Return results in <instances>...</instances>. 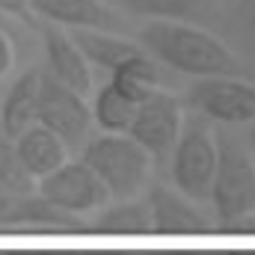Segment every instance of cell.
<instances>
[{
    "label": "cell",
    "mask_w": 255,
    "mask_h": 255,
    "mask_svg": "<svg viewBox=\"0 0 255 255\" xmlns=\"http://www.w3.org/2000/svg\"><path fill=\"white\" fill-rule=\"evenodd\" d=\"M136 42L154 63L187 77H247L241 60L208 30L187 21H148Z\"/></svg>",
    "instance_id": "6da1fadb"
},
{
    "label": "cell",
    "mask_w": 255,
    "mask_h": 255,
    "mask_svg": "<svg viewBox=\"0 0 255 255\" xmlns=\"http://www.w3.org/2000/svg\"><path fill=\"white\" fill-rule=\"evenodd\" d=\"M77 154L98 175V181L107 187L110 199H133L148 184L151 157L128 133L89 136Z\"/></svg>",
    "instance_id": "7a4b0ae2"
},
{
    "label": "cell",
    "mask_w": 255,
    "mask_h": 255,
    "mask_svg": "<svg viewBox=\"0 0 255 255\" xmlns=\"http://www.w3.org/2000/svg\"><path fill=\"white\" fill-rule=\"evenodd\" d=\"M214 142H217V166L208 202L214 205V214L223 226H238L241 220L250 217L255 163L244 139L235 136L232 130L214 133Z\"/></svg>",
    "instance_id": "3957f363"
},
{
    "label": "cell",
    "mask_w": 255,
    "mask_h": 255,
    "mask_svg": "<svg viewBox=\"0 0 255 255\" xmlns=\"http://www.w3.org/2000/svg\"><path fill=\"white\" fill-rule=\"evenodd\" d=\"M169 154H172L169 175L175 190L184 193L193 202H205L211 196V178L217 166V142H214L211 122L190 110L181 119L178 139Z\"/></svg>",
    "instance_id": "277c9868"
},
{
    "label": "cell",
    "mask_w": 255,
    "mask_h": 255,
    "mask_svg": "<svg viewBox=\"0 0 255 255\" xmlns=\"http://www.w3.org/2000/svg\"><path fill=\"white\" fill-rule=\"evenodd\" d=\"M181 104L217 125H247L255 119V86L247 77H193Z\"/></svg>",
    "instance_id": "5b68a950"
},
{
    "label": "cell",
    "mask_w": 255,
    "mask_h": 255,
    "mask_svg": "<svg viewBox=\"0 0 255 255\" xmlns=\"http://www.w3.org/2000/svg\"><path fill=\"white\" fill-rule=\"evenodd\" d=\"M36 122L48 128L51 133H57L68 151H80L92 133V113L83 95L54 80L48 71H42V80H39Z\"/></svg>",
    "instance_id": "8992f818"
},
{
    "label": "cell",
    "mask_w": 255,
    "mask_h": 255,
    "mask_svg": "<svg viewBox=\"0 0 255 255\" xmlns=\"http://www.w3.org/2000/svg\"><path fill=\"white\" fill-rule=\"evenodd\" d=\"M181 119H184V104L175 95H169V92L151 89L136 104L133 122L128 128V136L133 142H139L148 151V157L163 160L172 151L175 139H178Z\"/></svg>",
    "instance_id": "52a82bcc"
},
{
    "label": "cell",
    "mask_w": 255,
    "mask_h": 255,
    "mask_svg": "<svg viewBox=\"0 0 255 255\" xmlns=\"http://www.w3.org/2000/svg\"><path fill=\"white\" fill-rule=\"evenodd\" d=\"M36 190L42 193L51 205H57L65 214H86L95 208H104L110 202L107 187L98 181V175L83 160H65L54 172L36 181Z\"/></svg>",
    "instance_id": "ba28073f"
},
{
    "label": "cell",
    "mask_w": 255,
    "mask_h": 255,
    "mask_svg": "<svg viewBox=\"0 0 255 255\" xmlns=\"http://www.w3.org/2000/svg\"><path fill=\"white\" fill-rule=\"evenodd\" d=\"M30 12L39 21H51L68 30H104L128 33L125 18L104 0H30Z\"/></svg>",
    "instance_id": "9c48e42d"
},
{
    "label": "cell",
    "mask_w": 255,
    "mask_h": 255,
    "mask_svg": "<svg viewBox=\"0 0 255 255\" xmlns=\"http://www.w3.org/2000/svg\"><path fill=\"white\" fill-rule=\"evenodd\" d=\"M0 226H9V229L33 226V229L77 232L80 229V217L60 211L39 190H15V187L0 184Z\"/></svg>",
    "instance_id": "30bf717a"
},
{
    "label": "cell",
    "mask_w": 255,
    "mask_h": 255,
    "mask_svg": "<svg viewBox=\"0 0 255 255\" xmlns=\"http://www.w3.org/2000/svg\"><path fill=\"white\" fill-rule=\"evenodd\" d=\"M145 205L151 214V232H157V235H205V232H211V220L199 211V205L166 184H151L145 190Z\"/></svg>",
    "instance_id": "8fae6325"
},
{
    "label": "cell",
    "mask_w": 255,
    "mask_h": 255,
    "mask_svg": "<svg viewBox=\"0 0 255 255\" xmlns=\"http://www.w3.org/2000/svg\"><path fill=\"white\" fill-rule=\"evenodd\" d=\"M36 30L42 33V45H45V60H48L45 71L63 86L86 95L92 89V71H89V63L83 60L80 48L74 45V39L60 24H51V21H36Z\"/></svg>",
    "instance_id": "7c38bea8"
},
{
    "label": "cell",
    "mask_w": 255,
    "mask_h": 255,
    "mask_svg": "<svg viewBox=\"0 0 255 255\" xmlns=\"http://www.w3.org/2000/svg\"><path fill=\"white\" fill-rule=\"evenodd\" d=\"M15 148H18V157L33 181L45 178L48 172H54L57 166H63L68 160V148L63 145V139L57 133H51L48 128H42L39 122H33L27 130H21L15 136Z\"/></svg>",
    "instance_id": "4fadbf2b"
},
{
    "label": "cell",
    "mask_w": 255,
    "mask_h": 255,
    "mask_svg": "<svg viewBox=\"0 0 255 255\" xmlns=\"http://www.w3.org/2000/svg\"><path fill=\"white\" fill-rule=\"evenodd\" d=\"M74 45L80 48L83 60L89 65H98L104 71H116L128 60L145 54L139 42H128L122 33H104V30H71Z\"/></svg>",
    "instance_id": "5bb4252c"
},
{
    "label": "cell",
    "mask_w": 255,
    "mask_h": 255,
    "mask_svg": "<svg viewBox=\"0 0 255 255\" xmlns=\"http://www.w3.org/2000/svg\"><path fill=\"white\" fill-rule=\"evenodd\" d=\"M39 80L42 71L39 68H27L3 95L0 104V125L6 128L9 136H18L21 130L36 122V101H39Z\"/></svg>",
    "instance_id": "9a60e30c"
},
{
    "label": "cell",
    "mask_w": 255,
    "mask_h": 255,
    "mask_svg": "<svg viewBox=\"0 0 255 255\" xmlns=\"http://www.w3.org/2000/svg\"><path fill=\"white\" fill-rule=\"evenodd\" d=\"M110 9L128 18L148 21H193L208 15L211 0H104Z\"/></svg>",
    "instance_id": "2e32d148"
},
{
    "label": "cell",
    "mask_w": 255,
    "mask_h": 255,
    "mask_svg": "<svg viewBox=\"0 0 255 255\" xmlns=\"http://www.w3.org/2000/svg\"><path fill=\"white\" fill-rule=\"evenodd\" d=\"M92 232H104V235H148L151 232V214L145 199H116V205L104 208L92 226Z\"/></svg>",
    "instance_id": "e0dca14e"
},
{
    "label": "cell",
    "mask_w": 255,
    "mask_h": 255,
    "mask_svg": "<svg viewBox=\"0 0 255 255\" xmlns=\"http://www.w3.org/2000/svg\"><path fill=\"white\" fill-rule=\"evenodd\" d=\"M89 113H92V122L104 133H128V128L133 122V113H136V101H130L113 83H107L95 92Z\"/></svg>",
    "instance_id": "ac0fdd59"
},
{
    "label": "cell",
    "mask_w": 255,
    "mask_h": 255,
    "mask_svg": "<svg viewBox=\"0 0 255 255\" xmlns=\"http://www.w3.org/2000/svg\"><path fill=\"white\" fill-rule=\"evenodd\" d=\"M110 83L128 95L130 101H142L151 89L160 86V71H157V63L148 57V54H139L133 60H128L125 65H119L116 71H110Z\"/></svg>",
    "instance_id": "d6986e66"
},
{
    "label": "cell",
    "mask_w": 255,
    "mask_h": 255,
    "mask_svg": "<svg viewBox=\"0 0 255 255\" xmlns=\"http://www.w3.org/2000/svg\"><path fill=\"white\" fill-rule=\"evenodd\" d=\"M0 184L15 187V190H36V181L30 178V172L24 169L18 157L15 136H9L3 125H0Z\"/></svg>",
    "instance_id": "ffe728a7"
},
{
    "label": "cell",
    "mask_w": 255,
    "mask_h": 255,
    "mask_svg": "<svg viewBox=\"0 0 255 255\" xmlns=\"http://www.w3.org/2000/svg\"><path fill=\"white\" fill-rule=\"evenodd\" d=\"M0 12L9 15V18H15V21L24 24L27 30L36 27V18H33V12H30V0H0Z\"/></svg>",
    "instance_id": "44dd1931"
},
{
    "label": "cell",
    "mask_w": 255,
    "mask_h": 255,
    "mask_svg": "<svg viewBox=\"0 0 255 255\" xmlns=\"http://www.w3.org/2000/svg\"><path fill=\"white\" fill-rule=\"evenodd\" d=\"M0 30H3V33H6V36L12 39V45H15L18 51L24 48V36H21V33L27 30L24 24H18L15 18H9V15H3V12H0Z\"/></svg>",
    "instance_id": "7402d4cb"
},
{
    "label": "cell",
    "mask_w": 255,
    "mask_h": 255,
    "mask_svg": "<svg viewBox=\"0 0 255 255\" xmlns=\"http://www.w3.org/2000/svg\"><path fill=\"white\" fill-rule=\"evenodd\" d=\"M12 60H15V45H12V39L0 30V77L12 68Z\"/></svg>",
    "instance_id": "603a6c76"
},
{
    "label": "cell",
    "mask_w": 255,
    "mask_h": 255,
    "mask_svg": "<svg viewBox=\"0 0 255 255\" xmlns=\"http://www.w3.org/2000/svg\"><path fill=\"white\" fill-rule=\"evenodd\" d=\"M0 255H65V253H42V250H36V253H24V250H0Z\"/></svg>",
    "instance_id": "cb8c5ba5"
},
{
    "label": "cell",
    "mask_w": 255,
    "mask_h": 255,
    "mask_svg": "<svg viewBox=\"0 0 255 255\" xmlns=\"http://www.w3.org/2000/svg\"><path fill=\"white\" fill-rule=\"evenodd\" d=\"M86 255H139V253H116V250H95V253H86Z\"/></svg>",
    "instance_id": "d4e9b609"
},
{
    "label": "cell",
    "mask_w": 255,
    "mask_h": 255,
    "mask_svg": "<svg viewBox=\"0 0 255 255\" xmlns=\"http://www.w3.org/2000/svg\"><path fill=\"white\" fill-rule=\"evenodd\" d=\"M226 255H255V250H232V253H226Z\"/></svg>",
    "instance_id": "484cf974"
},
{
    "label": "cell",
    "mask_w": 255,
    "mask_h": 255,
    "mask_svg": "<svg viewBox=\"0 0 255 255\" xmlns=\"http://www.w3.org/2000/svg\"><path fill=\"white\" fill-rule=\"evenodd\" d=\"M250 214H255V175H253V205H250Z\"/></svg>",
    "instance_id": "4316f807"
},
{
    "label": "cell",
    "mask_w": 255,
    "mask_h": 255,
    "mask_svg": "<svg viewBox=\"0 0 255 255\" xmlns=\"http://www.w3.org/2000/svg\"><path fill=\"white\" fill-rule=\"evenodd\" d=\"M253 148H255V119H253Z\"/></svg>",
    "instance_id": "83f0119b"
}]
</instances>
